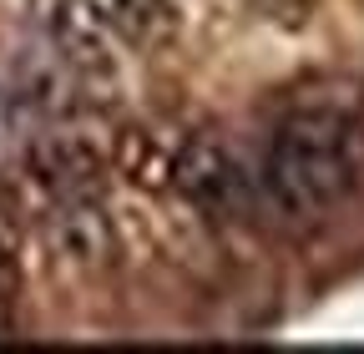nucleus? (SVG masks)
Wrapping results in <instances>:
<instances>
[{
    "label": "nucleus",
    "instance_id": "1",
    "mask_svg": "<svg viewBox=\"0 0 364 354\" xmlns=\"http://www.w3.org/2000/svg\"><path fill=\"white\" fill-rule=\"evenodd\" d=\"M359 177L364 167L349 127L329 112H299L273 127L258 167V188L268 208L289 223H324L354 198Z\"/></svg>",
    "mask_w": 364,
    "mask_h": 354
},
{
    "label": "nucleus",
    "instance_id": "2",
    "mask_svg": "<svg viewBox=\"0 0 364 354\" xmlns=\"http://www.w3.org/2000/svg\"><path fill=\"white\" fill-rule=\"evenodd\" d=\"M172 188L203 218H218V223L243 218L248 203H253V177L243 172L238 152L228 147L218 132H193V137L172 152Z\"/></svg>",
    "mask_w": 364,
    "mask_h": 354
},
{
    "label": "nucleus",
    "instance_id": "3",
    "mask_svg": "<svg viewBox=\"0 0 364 354\" xmlns=\"http://www.w3.org/2000/svg\"><path fill=\"white\" fill-rule=\"evenodd\" d=\"M41 243H46V253H51V263L76 269V274L107 269V263L117 258V228H112V213L97 203V193L46 198Z\"/></svg>",
    "mask_w": 364,
    "mask_h": 354
},
{
    "label": "nucleus",
    "instance_id": "4",
    "mask_svg": "<svg viewBox=\"0 0 364 354\" xmlns=\"http://www.w3.org/2000/svg\"><path fill=\"white\" fill-rule=\"evenodd\" d=\"M26 172L46 198L97 193L102 172H107V152L97 147V137H86V132H41L26 147Z\"/></svg>",
    "mask_w": 364,
    "mask_h": 354
},
{
    "label": "nucleus",
    "instance_id": "5",
    "mask_svg": "<svg viewBox=\"0 0 364 354\" xmlns=\"http://www.w3.org/2000/svg\"><path fill=\"white\" fill-rule=\"evenodd\" d=\"M46 31H51V46L61 51V61L81 66V71H112L117 66V41L97 26L81 0H51L46 6Z\"/></svg>",
    "mask_w": 364,
    "mask_h": 354
},
{
    "label": "nucleus",
    "instance_id": "6",
    "mask_svg": "<svg viewBox=\"0 0 364 354\" xmlns=\"http://www.w3.org/2000/svg\"><path fill=\"white\" fill-rule=\"evenodd\" d=\"M122 51H152L177 31L172 0H81Z\"/></svg>",
    "mask_w": 364,
    "mask_h": 354
},
{
    "label": "nucleus",
    "instance_id": "7",
    "mask_svg": "<svg viewBox=\"0 0 364 354\" xmlns=\"http://www.w3.org/2000/svg\"><path fill=\"white\" fill-rule=\"evenodd\" d=\"M107 167H117L122 183H132L136 193H167L172 188V147L157 137L152 127H122V132H112Z\"/></svg>",
    "mask_w": 364,
    "mask_h": 354
},
{
    "label": "nucleus",
    "instance_id": "8",
    "mask_svg": "<svg viewBox=\"0 0 364 354\" xmlns=\"http://www.w3.org/2000/svg\"><path fill=\"white\" fill-rule=\"evenodd\" d=\"M0 137H6V97H0Z\"/></svg>",
    "mask_w": 364,
    "mask_h": 354
}]
</instances>
